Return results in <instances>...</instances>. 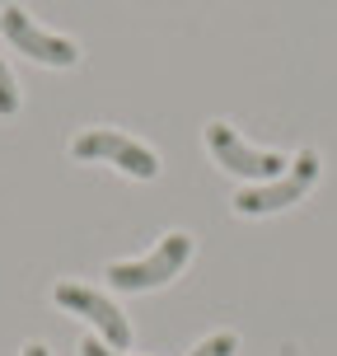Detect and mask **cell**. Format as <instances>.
<instances>
[{
  "instance_id": "6da1fadb",
  "label": "cell",
  "mask_w": 337,
  "mask_h": 356,
  "mask_svg": "<svg viewBox=\"0 0 337 356\" xmlns=\"http://www.w3.org/2000/svg\"><path fill=\"white\" fill-rule=\"evenodd\" d=\"M319 150H300L290 169L281 178H272V183H253L244 193H234V211L239 216H267V211H286V207H295L314 183H319Z\"/></svg>"
},
{
  "instance_id": "7a4b0ae2",
  "label": "cell",
  "mask_w": 337,
  "mask_h": 356,
  "mask_svg": "<svg viewBox=\"0 0 337 356\" xmlns=\"http://www.w3.org/2000/svg\"><path fill=\"white\" fill-rule=\"evenodd\" d=\"M188 258H192V234L174 230L155 244V253H145L136 263H113L108 267V286H117V291H155V286L174 282L188 267Z\"/></svg>"
},
{
  "instance_id": "3957f363",
  "label": "cell",
  "mask_w": 337,
  "mask_h": 356,
  "mask_svg": "<svg viewBox=\"0 0 337 356\" xmlns=\"http://www.w3.org/2000/svg\"><path fill=\"white\" fill-rule=\"evenodd\" d=\"M71 155H75V160L117 164V169L131 174V178H155V174H160V160H155L150 145L131 141V136H122V131H108V127H94V131H85V136H75Z\"/></svg>"
},
{
  "instance_id": "277c9868",
  "label": "cell",
  "mask_w": 337,
  "mask_h": 356,
  "mask_svg": "<svg viewBox=\"0 0 337 356\" xmlns=\"http://www.w3.org/2000/svg\"><path fill=\"white\" fill-rule=\"evenodd\" d=\"M52 300L61 305L66 314L89 319L99 333H104V342L113 347V352H126V347H131V323H126V314L108 300V296L89 291V286H75V282H56L52 286Z\"/></svg>"
},
{
  "instance_id": "5b68a950",
  "label": "cell",
  "mask_w": 337,
  "mask_h": 356,
  "mask_svg": "<svg viewBox=\"0 0 337 356\" xmlns=\"http://www.w3.org/2000/svg\"><path fill=\"white\" fill-rule=\"evenodd\" d=\"M206 145H211L215 164L230 169V174H239V178L272 183V178L286 174V160L277 155V150H253V145H244L239 136H234L230 122H211V127H206Z\"/></svg>"
},
{
  "instance_id": "8992f818",
  "label": "cell",
  "mask_w": 337,
  "mask_h": 356,
  "mask_svg": "<svg viewBox=\"0 0 337 356\" xmlns=\"http://www.w3.org/2000/svg\"><path fill=\"white\" fill-rule=\"evenodd\" d=\"M0 29H5V38L15 42L19 52L33 56V61H42V66H75V61H80V47H75L71 38L42 33L19 5H5V10H0Z\"/></svg>"
},
{
  "instance_id": "52a82bcc",
  "label": "cell",
  "mask_w": 337,
  "mask_h": 356,
  "mask_svg": "<svg viewBox=\"0 0 337 356\" xmlns=\"http://www.w3.org/2000/svg\"><path fill=\"white\" fill-rule=\"evenodd\" d=\"M15 113H19V89H15L10 66L0 61V118H15Z\"/></svg>"
},
{
  "instance_id": "ba28073f",
  "label": "cell",
  "mask_w": 337,
  "mask_h": 356,
  "mask_svg": "<svg viewBox=\"0 0 337 356\" xmlns=\"http://www.w3.org/2000/svg\"><path fill=\"white\" fill-rule=\"evenodd\" d=\"M234 352H239V338H234V333H215V338H206L192 356H234Z\"/></svg>"
},
{
  "instance_id": "9c48e42d",
  "label": "cell",
  "mask_w": 337,
  "mask_h": 356,
  "mask_svg": "<svg viewBox=\"0 0 337 356\" xmlns=\"http://www.w3.org/2000/svg\"><path fill=\"white\" fill-rule=\"evenodd\" d=\"M80 356H122V352L104 347V338H85V342H80Z\"/></svg>"
},
{
  "instance_id": "30bf717a",
  "label": "cell",
  "mask_w": 337,
  "mask_h": 356,
  "mask_svg": "<svg viewBox=\"0 0 337 356\" xmlns=\"http://www.w3.org/2000/svg\"><path fill=\"white\" fill-rule=\"evenodd\" d=\"M24 356H47V347H42V342H28V347H24Z\"/></svg>"
}]
</instances>
